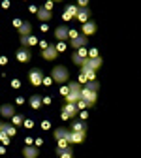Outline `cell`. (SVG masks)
<instances>
[{
    "instance_id": "1",
    "label": "cell",
    "mask_w": 141,
    "mask_h": 158,
    "mask_svg": "<svg viewBox=\"0 0 141 158\" xmlns=\"http://www.w3.org/2000/svg\"><path fill=\"white\" fill-rule=\"evenodd\" d=\"M51 79L55 83H66L68 79H70V72H68V68L66 66H55L53 70H51Z\"/></svg>"
},
{
    "instance_id": "2",
    "label": "cell",
    "mask_w": 141,
    "mask_h": 158,
    "mask_svg": "<svg viewBox=\"0 0 141 158\" xmlns=\"http://www.w3.org/2000/svg\"><path fill=\"white\" fill-rule=\"evenodd\" d=\"M81 85L79 83H70L68 87V94H66V104H77L79 100H81Z\"/></svg>"
},
{
    "instance_id": "3",
    "label": "cell",
    "mask_w": 141,
    "mask_h": 158,
    "mask_svg": "<svg viewBox=\"0 0 141 158\" xmlns=\"http://www.w3.org/2000/svg\"><path fill=\"white\" fill-rule=\"evenodd\" d=\"M28 79H30V83H32L34 87H39V85L44 83V72L38 70V68H34V70L28 72Z\"/></svg>"
},
{
    "instance_id": "4",
    "label": "cell",
    "mask_w": 141,
    "mask_h": 158,
    "mask_svg": "<svg viewBox=\"0 0 141 158\" xmlns=\"http://www.w3.org/2000/svg\"><path fill=\"white\" fill-rule=\"evenodd\" d=\"M81 100L83 102H87L90 107L96 104V100H98V92H92V90H87L85 87L81 89Z\"/></svg>"
},
{
    "instance_id": "5",
    "label": "cell",
    "mask_w": 141,
    "mask_h": 158,
    "mask_svg": "<svg viewBox=\"0 0 141 158\" xmlns=\"http://www.w3.org/2000/svg\"><path fill=\"white\" fill-rule=\"evenodd\" d=\"M42 56L45 58V60H53V58H56V56H58V51H56V45H55V44H47V47L44 49V53H42Z\"/></svg>"
},
{
    "instance_id": "6",
    "label": "cell",
    "mask_w": 141,
    "mask_h": 158,
    "mask_svg": "<svg viewBox=\"0 0 141 158\" xmlns=\"http://www.w3.org/2000/svg\"><path fill=\"white\" fill-rule=\"evenodd\" d=\"M55 38H56V40H60V42L68 40V38H70V28H68V27H64V25L56 27V28H55Z\"/></svg>"
},
{
    "instance_id": "7",
    "label": "cell",
    "mask_w": 141,
    "mask_h": 158,
    "mask_svg": "<svg viewBox=\"0 0 141 158\" xmlns=\"http://www.w3.org/2000/svg\"><path fill=\"white\" fill-rule=\"evenodd\" d=\"M85 135L87 134H83V132H68V137H66V141L72 145V143H81L83 139H85Z\"/></svg>"
},
{
    "instance_id": "8",
    "label": "cell",
    "mask_w": 141,
    "mask_h": 158,
    "mask_svg": "<svg viewBox=\"0 0 141 158\" xmlns=\"http://www.w3.org/2000/svg\"><path fill=\"white\" fill-rule=\"evenodd\" d=\"M17 60L19 62H28L30 58H32V53H30V49L28 47H21V49H17Z\"/></svg>"
},
{
    "instance_id": "9",
    "label": "cell",
    "mask_w": 141,
    "mask_h": 158,
    "mask_svg": "<svg viewBox=\"0 0 141 158\" xmlns=\"http://www.w3.org/2000/svg\"><path fill=\"white\" fill-rule=\"evenodd\" d=\"M15 115V107L11 104H2L0 106V117L2 118H11Z\"/></svg>"
},
{
    "instance_id": "10",
    "label": "cell",
    "mask_w": 141,
    "mask_h": 158,
    "mask_svg": "<svg viewBox=\"0 0 141 158\" xmlns=\"http://www.w3.org/2000/svg\"><path fill=\"white\" fill-rule=\"evenodd\" d=\"M87 44H89V40H87V36H83V34H79L77 38H73L72 40V47L73 49H81V47H87Z\"/></svg>"
},
{
    "instance_id": "11",
    "label": "cell",
    "mask_w": 141,
    "mask_h": 158,
    "mask_svg": "<svg viewBox=\"0 0 141 158\" xmlns=\"http://www.w3.org/2000/svg\"><path fill=\"white\" fill-rule=\"evenodd\" d=\"M36 15H38L39 21H44V23H47V21H51V19H53V13L49 10H45V8H38Z\"/></svg>"
},
{
    "instance_id": "12",
    "label": "cell",
    "mask_w": 141,
    "mask_h": 158,
    "mask_svg": "<svg viewBox=\"0 0 141 158\" xmlns=\"http://www.w3.org/2000/svg\"><path fill=\"white\" fill-rule=\"evenodd\" d=\"M94 32H96V23H94V21L83 23V27H81V34H83V36H90V34H94Z\"/></svg>"
},
{
    "instance_id": "13",
    "label": "cell",
    "mask_w": 141,
    "mask_h": 158,
    "mask_svg": "<svg viewBox=\"0 0 141 158\" xmlns=\"http://www.w3.org/2000/svg\"><path fill=\"white\" fill-rule=\"evenodd\" d=\"M85 68H90V70H98L100 66H102V58H100V56H96V58H87V62L83 64Z\"/></svg>"
},
{
    "instance_id": "14",
    "label": "cell",
    "mask_w": 141,
    "mask_h": 158,
    "mask_svg": "<svg viewBox=\"0 0 141 158\" xmlns=\"http://www.w3.org/2000/svg\"><path fill=\"white\" fill-rule=\"evenodd\" d=\"M38 154H39V149H38V147L27 145V147L23 149V156H25V158H38Z\"/></svg>"
},
{
    "instance_id": "15",
    "label": "cell",
    "mask_w": 141,
    "mask_h": 158,
    "mask_svg": "<svg viewBox=\"0 0 141 158\" xmlns=\"http://www.w3.org/2000/svg\"><path fill=\"white\" fill-rule=\"evenodd\" d=\"M38 44V38L36 36H21V47H32Z\"/></svg>"
},
{
    "instance_id": "16",
    "label": "cell",
    "mask_w": 141,
    "mask_h": 158,
    "mask_svg": "<svg viewBox=\"0 0 141 158\" xmlns=\"http://www.w3.org/2000/svg\"><path fill=\"white\" fill-rule=\"evenodd\" d=\"M75 17H77L81 23H87V21H89V17H90V10H89V6H87V8H79Z\"/></svg>"
},
{
    "instance_id": "17",
    "label": "cell",
    "mask_w": 141,
    "mask_h": 158,
    "mask_svg": "<svg viewBox=\"0 0 141 158\" xmlns=\"http://www.w3.org/2000/svg\"><path fill=\"white\" fill-rule=\"evenodd\" d=\"M28 104L34 107V109H39L44 106V98L39 96V94H34V96H30V100H28Z\"/></svg>"
},
{
    "instance_id": "18",
    "label": "cell",
    "mask_w": 141,
    "mask_h": 158,
    "mask_svg": "<svg viewBox=\"0 0 141 158\" xmlns=\"http://www.w3.org/2000/svg\"><path fill=\"white\" fill-rule=\"evenodd\" d=\"M68 128H55V132H53V135H55V139L56 141H60V139H64L66 141V137H68Z\"/></svg>"
},
{
    "instance_id": "19",
    "label": "cell",
    "mask_w": 141,
    "mask_h": 158,
    "mask_svg": "<svg viewBox=\"0 0 141 158\" xmlns=\"http://www.w3.org/2000/svg\"><path fill=\"white\" fill-rule=\"evenodd\" d=\"M0 134H4V135H8V137H13L15 134H17V128L13 126V124H10V123H4V128H2V132Z\"/></svg>"
},
{
    "instance_id": "20",
    "label": "cell",
    "mask_w": 141,
    "mask_h": 158,
    "mask_svg": "<svg viewBox=\"0 0 141 158\" xmlns=\"http://www.w3.org/2000/svg\"><path fill=\"white\" fill-rule=\"evenodd\" d=\"M72 132H83V134H87V123L85 121H75L72 124Z\"/></svg>"
},
{
    "instance_id": "21",
    "label": "cell",
    "mask_w": 141,
    "mask_h": 158,
    "mask_svg": "<svg viewBox=\"0 0 141 158\" xmlns=\"http://www.w3.org/2000/svg\"><path fill=\"white\" fill-rule=\"evenodd\" d=\"M62 113H66L68 117H75V115L79 113V109H77V106H75V104H66V106H64V109H62Z\"/></svg>"
},
{
    "instance_id": "22",
    "label": "cell",
    "mask_w": 141,
    "mask_h": 158,
    "mask_svg": "<svg viewBox=\"0 0 141 158\" xmlns=\"http://www.w3.org/2000/svg\"><path fill=\"white\" fill-rule=\"evenodd\" d=\"M77 10H79L77 6H72V4H70V6H66V10H64V19L75 17V15H77Z\"/></svg>"
},
{
    "instance_id": "23",
    "label": "cell",
    "mask_w": 141,
    "mask_h": 158,
    "mask_svg": "<svg viewBox=\"0 0 141 158\" xmlns=\"http://www.w3.org/2000/svg\"><path fill=\"white\" fill-rule=\"evenodd\" d=\"M30 23L28 21H25V23H21V25H19V34H21V36H30Z\"/></svg>"
},
{
    "instance_id": "24",
    "label": "cell",
    "mask_w": 141,
    "mask_h": 158,
    "mask_svg": "<svg viewBox=\"0 0 141 158\" xmlns=\"http://www.w3.org/2000/svg\"><path fill=\"white\" fill-rule=\"evenodd\" d=\"M23 123H25V115H17V113H15V115L11 117V124H13L15 128H17V126H21Z\"/></svg>"
},
{
    "instance_id": "25",
    "label": "cell",
    "mask_w": 141,
    "mask_h": 158,
    "mask_svg": "<svg viewBox=\"0 0 141 158\" xmlns=\"http://www.w3.org/2000/svg\"><path fill=\"white\" fill-rule=\"evenodd\" d=\"M85 89H87V90H92V92H98L100 83L96 81V79H94V81H87V83H85Z\"/></svg>"
},
{
    "instance_id": "26",
    "label": "cell",
    "mask_w": 141,
    "mask_h": 158,
    "mask_svg": "<svg viewBox=\"0 0 141 158\" xmlns=\"http://www.w3.org/2000/svg\"><path fill=\"white\" fill-rule=\"evenodd\" d=\"M72 60H73V64H77V66H83L85 62H87V58H81V56H77L75 53L72 55Z\"/></svg>"
},
{
    "instance_id": "27",
    "label": "cell",
    "mask_w": 141,
    "mask_h": 158,
    "mask_svg": "<svg viewBox=\"0 0 141 158\" xmlns=\"http://www.w3.org/2000/svg\"><path fill=\"white\" fill-rule=\"evenodd\" d=\"M75 55H77V56H81V58H89V51H87V47L77 49V51H75Z\"/></svg>"
},
{
    "instance_id": "28",
    "label": "cell",
    "mask_w": 141,
    "mask_h": 158,
    "mask_svg": "<svg viewBox=\"0 0 141 158\" xmlns=\"http://www.w3.org/2000/svg\"><path fill=\"white\" fill-rule=\"evenodd\" d=\"M68 152H72V149H70V147H56V154H58V156L68 154Z\"/></svg>"
},
{
    "instance_id": "29",
    "label": "cell",
    "mask_w": 141,
    "mask_h": 158,
    "mask_svg": "<svg viewBox=\"0 0 141 158\" xmlns=\"http://www.w3.org/2000/svg\"><path fill=\"white\" fill-rule=\"evenodd\" d=\"M23 126H27V128H32V126H34V123L30 121V118H25V123H23Z\"/></svg>"
},
{
    "instance_id": "30",
    "label": "cell",
    "mask_w": 141,
    "mask_h": 158,
    "mask_svg": "<svg viewBox=\"0 0 141 158\" xmlns=\"http://www.w3.org/2000/svg\"><path fill=\"white\" fill-rule=\"evenodd\" d=\"M0 139H2V143L6 145V143H10V137L8 135H4V134H0Z\"/></svg>"
},
{
    "instance_id": "31",
    "label": "cell",
    "mask_w": 141,
    "mask_h": 158,
    "mask_svg": "<svg viewBox=\"0 0 141 158\" xmlns=\"http://www.w3.org/2000/svg\"><path fill=\"white\" fill-rule=\"evenodd\" d=\"M77 36H79V32H77V30H72V28H70V38L73 40V38H77Z\"/></svg>"
},
{
    "instance_id": "32",
    "label": "cell",
    "mask_w": 141,
    "mask_h": 158,
    "mask_svg": "<svg viewBox=\"0 0 141 158\" xmlns=\"http://www.w3.org/2000/svg\"><path fill=\"white\" fill-rule=\"evenodd\" d=\"M87 81H89V79H87L83 73H79V83H87Z\"/></svg>"
},
{
    "instance_id": "33",
    "label": "cell",
    "mask_w": 141,
    "mask_h": 158,
    "mask_svg": "<svg viewBox=\"0 0 141 158\" xmlns=\"http://www.w3.org/2000/svg\"><path fill=\"white\" fill-rule=\"evenodd\" d=\"M58 147H70V143L64 141V139H60V141H58Z\"/></svg>"
},
{
    "instance_id": "34",
    "label": "cell",
    "mask_w": 141,
    "mask_h": 158,
    "mask_svg": "<svg viewBox=\"0 0 141 158\" xmlns=\"http://www.w3.org/2000/svg\"><path fill=\"white\" fill-rule=\"evenodd\" d=\"M89 4V0H79V8H87Z\"/></svg>"
},
{
    "instance_id": "35",
    "label": "cell",
    "mask_w": 141,
    "mask_h": 158,
    "mask_svg": "<svg viewBox=\"0 0 141 158\" xmlns=\"http://www.w3.org/2000/svg\"><path fill=\"white\" fill-rule=\"evenodd\" d=\"M79 117H81L83 121H85V118H87V111H79Z\"/></svg>"
},
{
    "instance_id": "36",
    "label": "cell",
    "mask_w": 141,
    "mask_h": 158,
    "mask_svg": "<svg viewBox=\"0 0 141 158\" xmlns=\"http://www.w3.org/2000/svg\"><path fill=\"white\" fill-rule=\"evenodd\" d=\"M58 158H73V154H72V152H68V154H62V156H58Z\"/></svg>"
},
{
    "instance_id": "37",
    "label": "cell",
    "mask_w": 141,
    "mask_h": 158,
    "mask_svg": "<svg viewBox=\"0 0 141 158\" xmlns=\"http://www.w3.org/2000/svg\"><path fill=\"white\" fill-rule=\"evenodd\" d=\"M60 92H62V94L66 96V94H68V87H62V89H60Z\"/></svg>"
},
{
    "instance_id": "38",
    "label": "cell",
    "mask_w": 141,
    "mask_h": 158,
    "mask_svg": "<svg viewBox=\"0 0 141 158\" xmlns=\"http://www.w3.org/2000/svg\"><path fill=\"white\" fill-rule=\"evenodd\" d=\"M2 128H4V123H0V132H2Z\"/></svg>"
},
{
    "instance_id": "39",
    "label": "cell",
    "mask_w": 141,
    "mask_h": 158,
    "mask_svg": "<svg viewBox=\"0 0 141 158\" xmlns=\"http://www.w3.org/2000/svg\"><path fill=\"white\" fill-rule=\"evenodd\" d=\"M51 2H60V0H51Z\"/></svg>"
}]
</instances>
